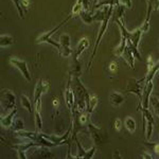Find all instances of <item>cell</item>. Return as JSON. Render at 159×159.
Wrapping results in <instances>:
<instances>
[{
	"instance_id": "cell-1",
	"label": "cell",
	"mask_w": 159,
	"mask_h": 159,
	"mask_svg": "<svg viewBox=\"0 0 159 159\" xmlns=\"http://www.w3.org/2000/svg\"><path fill=\"white\" fill-rule=\"evenodd\" d=\"M71 87H72L73 94H74V101H75V107L74 109H79L81 111L86 110V103L88 100L90 93L82 83L80 76H72L71 80Z\"/></svg>"
},
{
	"instance_id": "cell-2",
	"label": "cell",
	"mask_w": 159,
	"mask_h": 159,
	"mask_svg": "<svg viewBox=\"0 0 159 159\" xmlns=\"http://www.w3.org/2000/svg\"><path fill=\"white\" fill-rule=\"evenodd\" d=\"M112 11H114V6H109L108 12L106 13L104 19L101 21L99 34H98V37H97V39H96V43H94V47H93V50H92V54L90 56V60H89L88 66H87V70H89V69H90L91 63H92V61H93L94 56H96V54H97V51H98V47L100 45V42H101V39H102V37H103V35L105 34V32H106L107 27H108V21H109V19L111 18V16H112Z\"/></svg>"
},
{
	"instance_id": "cell-3",
	"label": "cell",
	"mask_w": 159,
	"mask_h": 159,
	"mask_svg": "<svg viewBox=\"0 0 159 159\" xmlns=\"http://www.w3.org/2000/svg\"><path fill=\"white\" fill-rule=\"evenodd\" d=\"M87 129L90 133L92 142L96 147H100V145H103L108 141V137H107L106 130L103 129L102 127H98L94 124L89 121L87 124Z\"/></svg>"
},
{
	"instance_id": "cell-4",
	"label": "cell",
	"mask_w": 159,
	"mask_h": 159,
	"mask_svg": "<svg viewBox=\"0 0 159 159\" xmlns=\"http://www.w3.org/2000/svg\"><path fill=\"white\" fill-rule=\"evenodd\" d=\"M145 85V78L137 80V79H129L127 82V86H126V93H134L139 98V105L142 102V91H143V87Z\"/></svg>"
},
{
	"instance_id": "cell-5",
	"label": "cell",
	"mask_w": 159,
	"mask_h": 159,
	"mask_svg": "<svg viewBox=\"0 0 159 159\" xmlns=\"http://www.w3.org/2000/svg\"><path fill=\"white\" fill-rule=\"evenodd\" d=\"M138 109L141 110L142 112V118H143V127H144V133H145V139L147 141L151 140L153 135V125H154V119L153 116L151 114L150 109L144 108V107H138Z\"/></svg>"
},
{
	"instance_id": "cell-6",
	"label": "cell",
	"mask_w": 159,
	"mask_h": 159,
	"mask_svg": "<svg viewBox=\"0 0 159 159\" xmlns=\"http://www.w3.org/2000/svg\"><path fill=\"white\" fill-rule=\"evenodd\" d=\"M1 108L4 111H9L16 107V97L10 89H2L1 91Z\"/></svg>"
},
{
	"instance_id": "cell-7",
	"label": "cell",
	"mask_w": 159,
	"mask_h": 159,
	"mask_svg": "<svg viewBox=\"0 0 159 159\" xmlns=\"http://www.w3.org/2000/svg\"><path fill=\"white\" fill-rule=\"evenodd\" d=\"M9 61L12 64L13 66H14L15 68L18 69V70L20 71V73H21L22 75H24V78L27 80V81H29V82L31 81V79H32V78H31V73H30L29 68H28L27 61L20 60V58L14 57V56L10 57Z\"/></svg>"
},
{
	"instance_id": "cell-8",
	"label": "cell",
	"mask_w": 159,
	"mask_h": 159,
	"mask_svg": "<svg viewBox=\"0 0 159 159\" xmlns=\"http://www.w3.org/2000/svg\"><path fill=\"white\" fill-rule=\"evenodd\" d=\"M71 80H72V75L69 73L68 76V81L67 84H66V88H65V102L66 105H67L68 109L70 111H73L74 107H75V101H74V94H73V90H72V87H71Z\"/></svg>"
},
{
	"instance_id": "cell-9",
	"label": "cell",
	"mask_w": 159,
	"mask_h": 159,
	"mask_svg": "<svg viewBox=\"0 0 159 159\" xmlns=\"http://www.w3.org/2000/svg\"><path fill=\"white\" fill-rule=\"evenodd\" d=\"M58 43L61 45V48L58 49V52L61 56L64 57H68L72 54L73 51L71 50L70 45H71V40H70V36L68 34H63L60 36V39H58Z\"/></svg>"
},
{
	"instance_id": "cell-10",
	"label": "cell",
	"mask_w": 159,
	"mask_h": 159,
	"mask_svg": "<svg viewBox=\"0 0 159 159\" xmlns=\"http://www.w3.org/2000/svg\"><path fill=\"white\" fill-rule=\"evenodd\" d=\"M50 88V83L46 80H39L37 82L36 86H35V90H34V99H33V104L35 105V103L40 100V96L43 93H46Z\"/></svg>"
},
{
	"instance_id": "cell-11",
	"label": "cell",
	"mask_w": 159,
	"mask_h": 159,
	"mask_svg": "<svg viewBox=\"0 0 159 159\" xmlns=\"http://www.w3.org/2000/svg\"><path fill=\"white\" fill-rule=\"evenodd\" d=\"M153 88H154L153 81L145 82V85L143 87V91H142V102L139 105V107L148 108V106H150V98H151V94H152Z\"/></svg>"
},
{
	"instance_id": "cell-12",
	"label": "cell",
	"mask_w": 159,
	"mask_h": 159,
	"mask_svg": "<svg viewBox=\"0 0 159 159\" xmlns=\"http://www.w3.org/2000/svg\"><path fill=\"white\" fill-rule=\"evenodd\" d=\"M72 15H69V16L67 17V18H66L65 20H63V21L61 22V24H58L57 25H56L55 28H53L52 30L51 31H49V32H46V33H43V34H40L39 36L37 37V39H36V43H47V40L48 39H50L51 38V36H52L53 34H54V33L56 32V31H58L61 29V27H63L64 25L65 24H67V22L69 21V20H70L71 18H72Z\"/></svg>"
},
{
	"instance_id": "cell-13",
	"label": "cell",
	"mask_w": 159,
	"mask_h": 159,
	"mask_svg": "<svg viewBox=\"0 0 159 159\" xmlns=\"http://www.w3.org/2000/svg\"><path fill=\"white\" fill-rule=\"evenodd\" d=\"M74 141H75L76 145H78V155L75 156V158H85V159H90L93 157L94 153H96V150H97V147L94 145V147H92L91 148H89L88 151H85L83 148H82L81 143L79 142V140L74 139Z\"/></svg>"
},
{
	"instance_id": "cell-14",
	"label": "cell",
	"mask_w": 159,
	"mask_h": 159,
	"mask_svg": "<svg viewBox=\"0 0 159 159\" xmlns=\"http://www.w3.org/2000/svg\"><path fill=\"white\" fill-rule=\"evenodd\" d=\"M88 47H89V39L87 37H83L79 42L78 46H76V48H75V50L72 52V58H73V60H79L80 55H81L82 53H83Z\"/></svg>"
},
{
	"instance_id": "cell-15",
	"label": "cell",
	"mask_w": 159,
	"mask_h": 159,
	"mask_svg": "<svg viewBox=\"0 0 159 159\" xmlns=\"http://www.w3.org/2000/svg\"><path fill=\"white\" fill-rule=\"evenodd\" d=\"M109 101L110 103H111V105H114V106H120V105H122L123 103H124L125 101V97L123 96L122 93H120V92H111L109 96Z\"/></svg>"
},
{
	"instance_id": "cell-16",
	"label": "cell",
	"mask_w": 159,
	"mask_h": 159,
	"mask_svg": "<svg viewBox=\"0 0 159 159\" xmlns=\"http://www.w3.org/2000/svg\"><path fill=\"white\" fill-rule=\"evenodd\" d=\"M122 57L124 58L125 61H126L127 64H129V68H134L135 67V63H134V61H135V57H134V55H133V52H132V50H130V48H129V46L126 43V47H125V49L124 51H123V53H122Z\"/></svg>"
},
{
	"instance_id": "cell-17",
	"label": "cell",
	"mask_w": 159,
	"mask_h": 159,
	"mask_svg": "<svg viewBox=\"0 0 159 159\" xmlns=\"http://www.w3.org/2000/svg\"><path fill=\"white\" fill-rule=\"evenodd\" d=\"M17 114V107H15V108H13L11 110V112L10 114H7V116L2 117L1 118V125L4 127H11L13 121H14V116Z\"/></svg>"
},
{
	"instance_id": "cell-18",
	"label": "cell",
	"mask_w": 159,
	"mask_h": 159,
	"mask_svg": "<svg viewBox=\"0 0 159 159\" xmlns=\"http://www.w3.org/2000/svg\"><path fill=\"white\" fill-rule=\"evenodd\" d=\"M98 102H99L98 97L96 94H90L86 103V111H88L89 114H92L94 108H96V106L98 105Z\"/></svg>"
},
{
	"instance_id": "cell-19",
	"label": "cell",
	"mask_w": 159,
	"mask_h": 159,
	"mask_svg": "<svg viewBox=\"0 0 159 159\" xmlns=\"http://www.w3.org/2000/svg\"><path fill=\"white\" fill-rule=\"evenodd\" d=\"M143 32L141 30V28L139 29L135 30L134 32H130L129 33V40L132 43H134V46L138 47L139 46V43H140V39H141V36H142Z\"/></svg>"
},
{
	"instance_id": "cell-20",
	"label": "cell",
	"mask_w": 159,
	"mask_h": 159,
	"mask_svg": "<svg viewBox=\"0 0 159 159\" xmlns=\"http://www.w3.org/2000/svg\"><path fill=\"white\" fill-rule=\"evenodd\" d=\"M124 9L125 7L122 6V4H118V6L114 7V11H112V18H114V21L117 19H121L123 20V17H124Z\"/></svg>"
},
{
	"instance_id": "cell-21",
	"label": "cell",
	"mask_w": 159,
	"mask_h": 159,
	"mask_svg": "<svg viewBox=\"0 0 159 159\" xmlns=\"http://www.w3.org/2000/svg\"><path fill=\"white\" fill-rule=\"evenodd\" d=\"M123 125H124V127L126 129L130 134H133V133L136 130V121L134 118L132 117H126L124 120V122H123Z\"/></svg>"
},
{
	"instance_id": "cell-22",
	"label": "cell",
	"mask_w": 159,
	"mask_h": 159,
	"mask_svg": "<svg viewBox=\"0 0 159 159\" xmlns=\"http://www.w3.org/2000/svg\"><path fill=\"white\" fill-rule=\"evenodd\" d=\"M79 16L81 17L82 21H83L84 24H86V25H90V24H92V22H94L93 15H91L90 11H86V10H83V11L80 13Z\"/></svg>"
},
{
	"instance_id": "cell-23",
	"label": "cell",
	"mask_w": 159,
	"mask_h": 159,
	"mask_svg": "<svg viewBox=\"0 0 159 159\" xmlns=\"http://www.w3.org/2000/svg\"><path fill=\"white\" fill-rule=\"evenodd\" d=\"M20 101H21V106L24 107L28 110V111L30 112V114H32V112H34V110H33V104L32 102L30 101V99L28 98L27 96H25V94H21L20 96Z\"/></svg>"
},
{
	"instance_id": "cell-24",
	"label": "cell",
	"mask_w": 159,
	"mask_h": 159,
	"mask_svg": "<svg viewBox=\"0 0 159 159\" xmlns=\"http://www.w3.org/2000/svg\"><path fill=\"white\" fill-rule=\"evenodd\" d=\"M14 42H15L14 37L11 36V35L3 34V35H1V37H0V46H1V47L12 46L13 43H14Z\"/></svg>"
},
{
	"instance_id": "cell-25",
	"label": "cell",
	"mask_w": 159,
	"mask_h": 159,
	"mask_svg": "<svg viewBox=\"0 0 159 159\" xmlns=\"http://www.w3.org/2000/svg\"><path fill=\"white\" fill-rule=\"evenodd\" d=\"M126 43H127V39L124 37H121V42H120L119 46L114 50V54L116 56H121L123 51H124L125 47H126Z\"/></svg>"
},
{
	"instance_id": "cell-26",
	"label": "cell",
	"mask_w": 159,
	"mask_h": 159,
	"mask_svg": "<svg viewBox=\"0 0 159 159\" xmlns=\"http://www.w3.org/2000/svg\"><path fill=\"white\" fill-rule=\"evenodd\" d=\"M120 4L119 0H103V1H100L98 3H96L93 6V9H99V7H105V6H118Z\"/></svg>"
},
{
	"instance_id": "cell-27",
	"label": "cell",
	"mask_w": 159,
	"mask_h": 159,
	"mask_svg": "<svg viewBox=\"0 0 159 159\" xmlns=\"http://www.w3.org/2000/svg\"><path fill=\"white\" fill-rule=\"evenodd\" d=\"M11 127L13 129L14 132L18 133V132H20V130L25 129V124H24V122H22L21 119H15L12 123Z\"/></svg>"
},
{
	"instance_id": "cell-28",
	"label": "cell",
	"mask_w": 159,
	"mask_h": 159,
	"mask_svg": "<svg viewBox=\"0 0 159 159\" xmlns=\"http://www.w3.org/2000/svg\"><path fill=\"white\" fill-rule=\"evenodd\" d=\"M13 3H14L15 7H16L17 12L19 14V17L20 18H24L25 14H24V6H22V2L20 0H12Z\"/></svg>"
},
{
	"instance_id": "cell-29",
	"label": "cell",
	"mask_w": 159,
	"mask_h": 159,
	"mask_svg": "<svg viewBox=\"0 0 159 159\" xmlns=\"http://www.w3.org/2000/svg\"><path fill=\"white\" fill-rule=\"evenodd\" d=\"M34 116H35V126H36L37 130H42L43 121H42V117H40V111L34 110Z\"/></svg>"
},
{
	"instance_id": "cell-30",
	"label": "cell",
	"mask_w": 159,
	"mask_h": 159,
	"mask_svg": "<svg viewBox=\"0 0 159 159\" xmlns=\"http://www.w3.org/2000/svg\"><path fill=\"white\" fill-rule=\"evenodd\" d=\"M127 45L129 46L130 50H132V52H133V55H134V57L136 58V60L142 61V60H141V55H140L139 51H138V47H136V46H134V43H130L129 39H127Z\"/></svg>"
},
{
	"instance_id": "cell-31",
	"label": "cell",
	"mask_w": 159,
	"mask_h": 159,
	"mask_svg": "<svg viewBox=\"0 0 159 159\" xmlns=\"http://www.w3.org/2000/svg\"><path fill=\"white\" fill-rule=\"evenodd\" d=\"M150 102L152 103V106L154 110H155L156 115L159 117V100L157 97H151L150 98Z\"/></svg>"
},
{
	"instance_id": "cell-32",
	"label": "cell",
	"mask_w": 159,
	"mask_h": 159,
	"mask_svg": "<svg viewBox=\"0 0 159 159\" xmlns=\"http://www.w3.org/2000/svg\"><path fill=\"white\" fill-rule=\"evenodd\" d=\"M144 144L148 145V147H152L154 153H155L157 156H159V143H148V142H145Z\"/></svg>"
},
{
	"instance_id": "cell-33",
	"label": "cell",
	"mask_w": 159,
	"mask_h": 159,
	"mask_svg": "<svg viewBox=\"0 0 159 159\" xmlns=\"http://www.w3.org/2000/svg\"><path fill=\"white\" fill-rule=\"evenodd\" d=\"M123 126V122L120 119H116L114 122V129L117 130V132H120Z\"/></svg>"
},
{
	"instance_id": "cell-34",
	"label": "cell",
	"mask_w": 159,
	"mask_h": 159,
	"mask_svg": "<svg viewBox=\"0 0 159 159\" xmlns=\"http://www.w3.org/2000/svg\"><path fill=\"white\" fill-rule=\"evenodd\" d=\"M76 2L81 3L82 6H83L84 10H86V11H89V2H90V0H78Z\"/></svg>"
},
{
	"instance_id": "cell-35",
	"label": "cell",
	"mask_w": 159,
	"mask_h": 159,
	"mask_svg": "<svg viewBox=\"0 0 159 159\" xmlns=\"http://www.w3.org/2000/svg\"><path fill=\"white\" fill-rule=\"evenodd\" d=\"M119 2H120V4L124 6L125 7H127V9L132 7V0H119Z\"/></svg>"
},
{
	"instance_id": "cell-36",
	"label": "cell",
	"mask_w": 159,
	"mask_h": 159,
	"mask_svg": "<svg viewBox=\"0 0 159 159\" xmlns=\"http://www.w3.org/2000/svg\"><path fill=\"white\" fill-rule=\"evenodd\" d=\"M118 68V65L116 61H111V63L109 64V70L110 71H116Z\"/></svg>"
},
{
	"instance_id": "cell-37",
	"label": "cell",
	"mask_w": 159,
	"mask_h": 159,
	"mask_svg": "<svg viewBox=\"0 0 159 159\" xmlns=\"http://www.w3.org/2000/svg\"><path fill=\"white\" fill-rule=\"evenodd\" d=\"M153 66H154V63H153L152 57H151V56H148V70L152 68Z\"/></svg>"
},
{
	"instance_id": "cell-38",
	"label": "cell",
	"mask_w": 159,
	"mask_h": 159,
	"mask_svg": "<svg viewBox=\"0 0 159 159\" xmlns=\"http://www.w3.org/2000/svg\"><path fill=\"white\" fill-rule=\"evenodd\" d=\"M141 157L145 159V158H153V156L151 155V154H148L147 152H143V153H142V155H141Z\"/></svg>"
},
{
	"instance_id": "cell-39",
	"label": "cell",
	"mask_w": 159,
	"mask_h": 159,
	"mask_svg": "<svg viewBox=\"0 0 159 159\" xmlns=\"http://www.w3.org/2000/svg\"><path fill=\"white\" fill-rule=\"evenodd\" d=\"M112 157L114 158H121V156L119 155V151H115L114 154H112Z\"/></svg>"
},
{
	"instance_id": "cell-40",
	"label": "cell",
	"mask_w": 159,
	"mask_h": 159,
	"mask_svg": "<svg viewBox=\"0 0 159 159\" xmlns=\"http://www.w3.org/2000/svg\"><path fill=\"white\" fill-rule=\"evenodd\" d=\"M94 2H100V1H103V0H93Z\"/></svg>"
},
{
	"instance_id": "cell-41",
	"label": "cell",
	"mask_w": 159,
	"mask_h": 159,
	"mask_svg": "<svg viewBox=\"0 0 159 159\" xmlns=\"http://www.w3.org/2000/svg\"><path fill=\"white\" fill-rule=\"evenodd\" d=\"M20 1H21V2H22V6H24V2L25 1V0H20Z\"/></svg>"
}]
</instances>
